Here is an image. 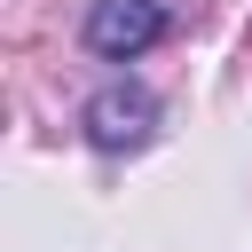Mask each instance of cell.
Here are the masks:
<instances>
[{
	"mask_svg": "<svg viewBox=\"0 0 252 252\" xmlns=\"http://www.w3.org/2000/svg\"><path fill=\"white\" fill-rule=\"evenodd\" d=\"M158 94L142 87V79H110V87H94L87 94V110H79V134L102 150V158H126V150H150L158 142Z\"/></svg>",
	"mask_w": 252,
	"mask_h": 252,
	"instance_id": "obj_1",
	"label": "cell"
},
{
	"mask_svg": "<svg viewBox=\"0 0 252 252\" xmlns=\"http://www.w3.org/2000/svg\"><path fill=\"white\" fill-rule=\"evenodd\" d=\"M165 0H94L87 8V55H102V63H134V55H150L158 39H165Z\"/></svg>",
	"mask_w": 252,
	"mask_h": 252,
	"instance_id": "obj_2",
	"label": "cell"
}]
</instances>
